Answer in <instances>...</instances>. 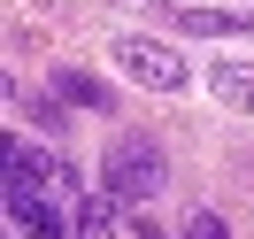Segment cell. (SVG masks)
I'll return each mask as SVG.
<instances>
[{
    "instance_id": "obj_12",
    "label": "cell",
    "mask_w": 254,
    "mask_h": 239,
    "mask_svg": "<svg viewBox=\"0 0 254 239\" xmlns=\"http://www.w3.org/2000/svg\"><path fill=\"white\" fill-rule=\"evenodd\" d=\"M62 239H69V232H62Z\"/></svg>"
},
{
    "instance_id": "obj_7",
    "label": "cell",
    "mask_w": 254,
    "mask_h": 239,
    "mask_svg": "<svg viewBox=\"0 0 254 239\" xmlns=\"http://www.w3.org/2000/svg\"><path fill=\"white\" fill-rule=\"evenodd\" d=\"M208 85H216L223 108H254V70H247V62H216V70H208Z\"/></svg>"
},
{
    "instance_id": "obj_3",
    "label": "cell",
    "mask_w": 254,
    "mask_h": 239,
    "mask_svg": "<svg viewBox=\"0 0 254 239\" xmlns=\"http://www.w3.org/2000/svg\"><path fill=\"white\" fill-rule=\"evenodd\" d=\"M8 193H47V201H77L85 193V177L69 170L62 155H47V147H23V139H8Z\"/></svg>"
},
{
    "instance_id": "obj_2",
    "label": "cell",
    "mask_w": 254,
    "mask_h": 239,
    "mask_svg": "<svg viewBox=\"0 0 254 239\" xmlns=\"http://www.w3.org/2000/svg\"><path fill=\"white\" fill-rule=\"evenodd\" d=\"M108 62L124 70L131 85H146V93H185L192 85V70H185V54L177 47H162V39H139V31H124L108 47Z\"/></svg>"
},
{
    "instance_id": "obj_4",
    "label": "cell",
    "mask_w": 254,
    "mask_h": 239,
    "mask_svg": "<svg viewBox=\"0 0 254 239\" xmlns=\"http://www.w3.org/2000/svg\"><path fill=\"white\" fill-rule=\"evenodd\" d=\"M116 224H124V201L108 185H85L69 201V239H116Z\"/></svg>"
},
{
    "instance_id": "obj_1",
    "label": "cell",
    "mask_w": 254,
    "mask_h": 239,
    "mask_svg": "<svg viewBox=\"0 0 254 239\" xmlns=\"http://www.w3.org/2000/svg\"><path fill=\"white\" fill-rule=\"evenodd\" d=\"M100 185H108L124 208L162 201V185H170V162H162V147L146 139V131H116V139H108V155H100Z\"/></svg>"
},
{
    "instance_id": "obj_8",
    "label": "cell",
    "mask_w": 254,
    "mask_h": 239,
    "mask_svg": "<svg viewBox=\"0 0 254 239\" xmlns=\"http://www.w3.org/2000/svg\"><path fill=\"white\" fill-rule=\"evenodd\" d=\"M31 124L39 131H69L62 124V93H31Z\"/></svg>"
},
{
    "instance_id": "obj_9",
    "label": "cell",
    "mask_w": 254,
    "mask_h": 239,
    "mask_svg": "<svg viewBox=\"0 0 254 239\" xmlns=\"http://www.w3.org/2000/svg\"><path fill=\"white\" fill-rule=\"evenodd\" d=\"M177 239H231V224H223L216 208H200V216H192V224H185V232H177Z\"/></svg>"
},
{
    "instance_id": "obj_5",
    "label": "cell",
    "mask_w": 254,
    "mask_h": 239,
    "mask_svg": "<svg viewBox=\"0 0 254 239\" xmlns=\"http://www.w3.org/2000/svg\"><path fill=\"white\" fill-rule=\"evenodd\" d=\"M47 93H62L69 108H93V116H116V93H108V85L93 78V70H69V62H62V70L47 78Z\"/></svg>"
},
{
    "instance_id": "obj_6",
    "label": "cell",
    "mask_w": 254,
    "mask_h": 239,
    "mask_svg": "<svg viewBox=\"0 0 254 239\" xmlns=\"http://www.w3.org/2000/svg\"><path fill=\"white\" fill-rule=\"evenodd\" d=\"M177 23L200 39H254V16L247 8H177Z\"/></svg>"
},
{
    "instance_id": "obj_11",
    "label": "cell",
    "mask_w": 254,
    "mask_h": 239,
    "mask_svg": "<svg viewBox=\"0 0 254 239\" xmlns=\"http://www.w3.org/2000/svg\"><path fill=\"white\" fill-rule=\"evenodd\" d=\"M162 8H192V0H162Z\"/></svg>"
},
{
    "instance_id": "obj_10",
    "label": "cell",
    "mask_w": 254,
    "mask_h": 239,
    "mask_svg": "<svg viewBox=\"0 0 254 239\" xmlns=\"http://www.w3.org/2000/svg\"><path fill=\"white\" fill-rule=\"evenodd\" d=\"M131 239H170V232H162L154 216H139V224H131Z\"/></svg>"
}]
</instances>
